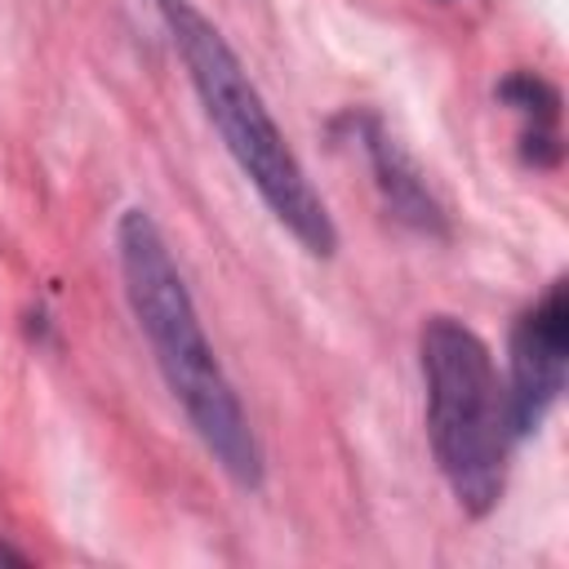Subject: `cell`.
I'll return each mask as SVG.
<instances>
[{
	"mask_svg": "<svg viewBox=\"0 0 569 569\" xmlns=\"http://www.w3.org/2000/svg\"><path fill=\"white\" fill-rule=\"evenodd\" d=\"M565 360H569V302L565 280L547 289V298L520 316L511 329V382H507V427L511 436L538 431L547 409L556 405L565 387Z\"/></svg>",
	"mask_w": 569,
	"mask_h": 569,
	"instance_id": "277c9868",
	"label": "cell"
},
{
	"mask_svg": "<svg viewBox=\"0 0 569 569\" xmlns=\"http://www.w3.org/2000/svg\"><path fill=\"white\" fill-rule=\"evenodd\" d=\"M369 151H373V169H378V182L387 187V200L400 218L418 222V227H440V209L436 200L422 191V182L413 178V169L405 164V156L391 147V138L373 133L369 138Z\"/></svg>",
	"mask_w": 569,
	"mask_h": 569,
	"instance_id": "8992f818",
	"label": "cell"
},
{
	"mask_svg": "<svg viewBox=\"0 0 569 569\" xmlns=\"http://www.w3.org/2000/svg\"><path fill=\"white\" fill-rule=\"evenodd\" d=\"M4 560H9V565H22L27 556H22V551H13L9 542H0V565H4Z\"/></svg>",
	"mask_w": 569,
	"mask_h": 569,
	"instance_id": "52a82bcc",
	"label": "cell"
},
{
	"mask_svg": "<svg viewBox=\"0 0 569 569\" xmlns=\"http://www.w3.org/2000/svg\"><path fill=\"white\" fill-rule=\"evenodd\" d=\"M156 4H160V18L173 36V49H178L196 93L204 102V116L213 120V129L227 142L240 173L258 187L267 209L298 236V244L307 253L329 258L338 249L333 218H329L325 200L316 196V187L307 182L298 156L289 151L284 133L276 129L262 93L253 89L249 71L240 67L236 49L227 44V36L191 0H156Z\"/></svg>",
	"mask_w": 569,
	"mask_h": 569,
	"instance_id": "7a4b0ae2",
	"label": "cell"
},
{
	"mask_svg": "<svg viewBox=\"0 0 569 569\" xmlns=\"http://www.w3.org/2000/svg\"><path fill=\"white\" fill-rule=\"evenodd\" d=\"M498 98L507 107H516L529 124H525V156L533 164H556L560 160V133H556V116H560V98L547 80L520 71V76H507L498 84Z\"/></svg>",
	"mask_w": 569,
	"mask_h": 569,
	"instance_id": "5b68a950",
	"label": "cell"
},
{
	"mask_svg": "<svg viewBox=\"0 0 569 569\" xmlns=\"http://www.w3.org/2000/svg\"><path fill=\"white\" fill-rule=\"evenodd\" d=\"M422 378L436 462L453 498L471 516H485L502 498L507 445L516 440L489 347L462 320L431 316L422 325Z\"/></svg>",
	"mask_w": 569,
	"mask_h": 569,
	"instance_id": "3957f363",
	"label": "cell"
},
{
	"mask_svg": "<svg viewBox=\"0 0 569 569\" xmlns=\"http://www.w3.org/2000/svg\"><path fill=\"white\" fill-rule=\"evenodd\" d=\"M116 244H120L129 307L156 351V365H160L173 400L182 405V413L191 418V427L200 431V440L218 458V467L236 485L258 489L262 485L258 440L249 431V418H244L222 365L213 360V347L200 329V316L191 307V293H187L173 258H169L160 227L151 222V213L129 209L120 218Z\"/></svg>",
	"mask_w": 569,
	"mask_h": 569,
	"instance_id": "6da1fadb",
	"label": "cell"
}]
</instances>
